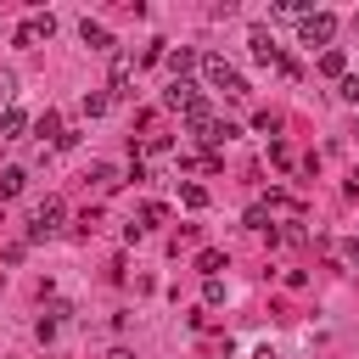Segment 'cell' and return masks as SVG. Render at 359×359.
<instances>
[{
	"instance_id": "obj_1",
	"label": "cell",
	"mask_w": 359,
	"mask_h": 359,
	"mask_svg": "<svg viewBox=\"0 0 359 359\" xmlns=\"http://www.w3.org/2000/svg\"><path fill=\"white\" fill-rule=\"evenodd\" d=\"M196 67H202V79H208L213 90H224L230 101H241V95H247V79H241V73H236V67H230V62H224L219 50H208V56H202Z\"/></svg>"
},
{
	"instance_id": "obj_2",
	"label": "cell",
	"mask_w": 359,
	"mask_h": 359,
	"mask_svg": "<svg viewBox=\"0 0 359 359\" xmlns=\"http://www.w3.org/2000/svg\"><path fill=\"white\" fill-rule=\"evenodd\" d=\"M62 219H67V202H62V196H45V202L34 208V219H28V241H50V236L62 230Z\"/></svg>"
},
{
	"instance_id": "obj_3",
	"label": "cell",
	"mask_w": 359,
	"mask_h": 359,
	"mask_svg": "<svg viewBox=\"0 0 359 359\" xmlns=\"http://www.w3.org/2000/svg\"><path fill=\"white\" fill-rule=\"evenodd\" d=\"M331 34H337V17H331V11H309V17L297 22V39H303V45H325V50H331Z\"/></svg>"
},
{
	"instance_id": "obj_4",
	"label": "cell",
	"mask_w": 359,
	"mask_h": 359,
	"mask_svg": "<svg viewBox=\"0 0 359 359\" xmlns=\"http://www.w3.org/2000/svg\"><path fill=\"white\" fill-rule=\"evenodd\" d=\"M50 34H56V17H50V11H39V17H22L11 39H17V45H39V39H50Z\"/></svg>"
},
{
	"instance_id": "obj_5",
	"label": "cell",
	"mask_w": 359,
	"mask_h": 359,
	"mask_svg": "<svg viewBox=\"0 0 359 359\" xmlns=\"http://www.w3.org/2000/svg\"><path fill=\"white\" fill-rule=\"evenodd\" d=\"M247 50L258 67H280V45L269 39V28H247Z\"/></svg>"
},
{
	"instance_id": "obj_6",
	"label": "cell",
	"mask_w": 359,
	"mask_h": 359,
	"mask_svg": "<svg viewBox=\"0 0 359 359\" xmlns=\"http://www.w3.org/2000/svg\"><path fill=\"white\" fill-rule=\"evenodd\" d=\"M202 101V90L191 84V79H168V90H163V107H174V112H191Z\"/></svg>"
},
{
	"instance_id": "obj_7",
	"label": "cell",
	"mask_w": 359,
	"mask_h": 359,
	"mask_svg": "<svg viewBox=\"0 0 359 359\" xmlns=\"http://www.w3.org/2000/svg\"><path fill=\"white\" fill-rule=\"evenodd\" d=\"M196 62H202V56H196V50H191V45H174V50H163V67H168V73H174V79H185V73H191V67H196Z\"/></svg>"
},
{
	"instance_id": "obj_8",
	"label": "cell",
	"mask_w": 359,
	"mask_h": 359,
	"mask_svg": "<svg viewBox=\"0 0 359 359\" xmlns=\"http://www.w3.org/2000/svg\"><path fill=\"white\" fill-rule=\"evenodd\" d=\"M79 39H84L90 50H112V34H107V22H95V17H84V22H79Z\"/></svg>"
},
{
	"instance_id": "obj_9",
	"label": "cell",
	"mask_w": 359,
	"mask_h": 359,
	"mask_svg": "<svg viewBox=\"0 0 359 359\" xmlns=\"http://www.w3.org/2000/svg\"><path fill=\"white\" fill-rule=\"evenodd\" d=\"M320 73H325V79H342V73H348V56H342L337 45H331V50H320Z\"/></svg>"
},
{
	"instance_id": "obj_10",
	"label": "cell",
	"mask_w": 359,
	"mask_h": 359,
	"mask_svg": "<svg viewBox=\"0 0 359 359\" xmlns=\"http://www.w3.org/2000/svg\"><path fill=\"white\" fill-rule=\"evenodd\" d=\"M129 73H135V62L118 56V62H112V84H107V95H123V90H129Z\"/></svg>"
},
{
	"instance_id": "obj_11",
	"label": "cell",
	"mask_w": 359,
	"mask_h": 359,
	"mask_svg": "<svg viewBox=\"0 0 359 359\" xmlns=\"http://www.w3.org/2000/svg\"><path fill=\"white\" fill-rule=\"evenodd\" d=\"M196 269H202L208 280H219V269H224V252H219V247H202V252H196Z\"/></svg>"
},
{
	"instance_id": "obj_12",
	"label": "cell",
	"mask_w": 359,
	"mask_h": 359,
	"mask_svg": "<svg viewBox=\"0 0 359 359\" xmlns=\"http://www.w3.org/2000/svg\"><path fill=\"white\" fill-rule=\"evenodd\" d=\"M22 129H28V118H22L17 107H6V112H0V140H17Z\"/></svg>"
},
{
	"instance_id": "obj_13",
	"label": "cell",
	"mask_w": 359,
	"mask_h": 359,
	"mask_svg": "<svg viewBox=\"0 0 359 359\" xmlns=\"http://www.w3.org/2000/svg\"><path fill=\"white\" fill-rule=\"evenodd\" d=\"M34 129H39V135H45V140H50V146H56V140H62V118H56V112H50V107H45V112H39V118H34Z\"/></svg>"
},
{
	"instance_id": "obj_14",
	"label": "cell",
	"mask_w": 359,
	"mask_h": 359,
	"mask_svg": "<svg viewBox=\"0 0 359 359\" xmlns=\"http://www.w3.org/2000/svg\"><path fill=\"white\" fill-rule=\"evenodd\" d=\"M22 185H28V168H6V174H0V202H6V196H17Z\"/></svg>"
},
{
	"instance_id": "obj_15",
	"label": "cell",
	"mask_w": 359,
	"mask_h": 359,
	"mask_svg": "<svg viewBox=\"0 0 359 359\" xmlns=\"http://www.w3.org/2000/svg\"><path fill=\"white\" fill-rule=\"evenodd\" d=\"M269 213H275V202H252L247 208V230H269Z\"/></svg>"
},
{
	"instance_id": "obj_16",
	"label": "cell",
	"mask_w": 359,
	"mask_h": 359,
	"mask_svg": "<svg viewBox=\"0 0 359 359\" xmlns=\"http://www.w3.org/2000/svg\"><path fill=\"white\" fill-rule=\"evenodd\" d=\"M107 107H112V95H107V90H90V95H84V118H101Z\"/></svg>"
},
{
	"instance_id": "obj_17",
	"label": "cell",
	"mask_w": 359,
	"mask_h": 359,
	"mask_svg": "<svg viewBox=\"0 0 359 359\" xmlns=\"http://www.w3.org/2000/svg\"><path fill=\"white\" fill-rule=\"evenodd\" d=\"M337 95H342L348 107H359V73H342V79H337Z\"/></svg>"
},
{
	"instance_id": "obj_18",
	"label": "cell",
	"mask_w": 359,
	"mask_h": 359,
	"mask_svg": "<svg viewBox=\"0 0 359 359\" xmlns=\"http://www.w3.org/2000/svg\"><path fill=\"white\" fill-rule=\"evenodd\" d=\"M11 95H17V73H11V67H0V112L11 107Z\"/></svg>"
},
{
	"instance_id": "obj_19",
	"label": "cell",
	"mask_w": 359,
	"mask_h": 359,
	"mask_svg": "<svg viewBox=\"0 0 359 359\" xmlns=\"http://www.w3.org/2000/svg\"><path fill=\"white\" fill-rule=\"evenodd\" d=\"M90 180H95V185H118V168H112V163H90Z\"/></svg>"
},
{
	"instance_id": "obj_20",
	"label": "cell",
	"mask_w": 359,
	"mask_h": 359,
	"mask_svg": "<svg viewBox=\"0 0 359 359\" xmlns=\"http://www.w3.org/2000/svg\"><path fill=\"white\" fill-rule=\"evenodd\" d=\"M180 202H185V208H208V191H202V185H180Z\"/></svg>"
},
{
	"instance_id": "obj_21",
	"label": "cell",
	"mask_w": 359,
	"mask_h": 359,
	"mask_svg": "<svg viewBox=\"0 0 359 359\" xmlns=\"http://www.w3.org/2000/svg\"><path fill=\"white\" fill-rule=\"evenodd\" d=\"M252 129H258V135H275V129H280V118H275V112H258V118H252Z\"/></svg>"
},
{
	"instance_id": "obj_22",
	"label": "cell",
	"mask_w": 359,
	"mask_h": 359,
	"mask_svg": "<svg viewBox=\"0 0 359 359\" xmlns=\"http://www.w3.org/2000/svg\"><path fill=\"white\" fill-rule=\"evenodd\" d=\"M202 303H224V280H208L202 286Z\"/></svg>"
},
{
	"instance_id": "obj_23",
	"label": "cell",
	"mask_w": 359,
	"mask_h": 359,
	"mask_svg": "<svg viewBox=\"0 0 359 359\" xmlns=\"http://www.w3.org/2000/svg\"><path fill=\"white\" fill-rule=\"evenodd\" d=\"M241 359H275V353H269V348H252V353H241Z\"/></svg>"
},
{
	"instance_id": "obj_24",
	"label": "cell",
	"mask_w": 359,
	"mask_h": 359,
	"mask_svg": "<svg viewBox=\"0 0 359 359\" xmlns=\"http://www.w3.org/2000/svg\"><path fill=\"white\" fill-rule=\"evenodd\" d=\"M348 196H359V174H348Z\"/></svg>"
},
{
	"instance_id": "obj_25",
	"label": "cell",
	"mask_w": 359,
	"mask_h": 359,
	"mask_svg": "<svg viewBox=\"0 0 359 359\" xmlns=\"http://www.w3.org/2000/svg\"><path fill=\"white\" fill-rule=\"evenodd\" d=\"M107 359H135V353H129V348H112V353H107Z\"/></svg>"
},
{
	"instance_id": "obj_26",
	"label": "cell",
	"mask_w": 359,
	"mask_h": 359,
	"mask_svg": "<svg viewBox=\"0 0 359 359\" xmlns=\"http://www.w3.org/2000/svg\"><path fill=\"white\" fill-rule=\"evenodd\" d=\"M353 28H359V11H353Z\"/></svg>"
}]
</instances>
